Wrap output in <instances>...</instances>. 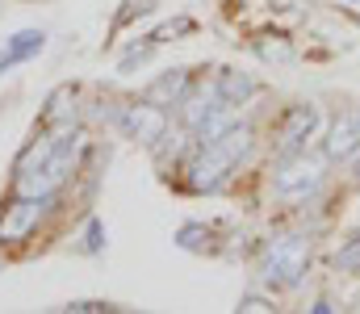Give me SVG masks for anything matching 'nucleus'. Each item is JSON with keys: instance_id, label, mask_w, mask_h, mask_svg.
<instances>
[{"instance_id": "7ed1b4c3", "label": "nucleus", "mask_w": 360, "mask_h": 314, "mask_svg": "<svg viewBox=\"0 0 360 314\" xmlns=\"http://www.w3.org/2000/svg\"><path fill=\"white\" fill-rule=\"evenodd\" d=\"M314 130H319V105H310V101L293 105L285 113V126H281V159L306 151V143L314 138Z\"/></svg>"}, {"instance_id": "1a4fd4ad", "label": "nucleus", "mask_w": 360, "mask_h": 314, "mask_svg": "<svg viewBox=\"0 0 360 314\" xmlns=\"http://www.w3.org/2000/svg\"><path fill=\"white\" fill-rule=\"evenodd\" d=\"M352 176H356V185H360V159H356V164H352Z\"/></svg>"}, {"instance_id": "20e7f679", "label": "nucleus", "mask_w": 360, "mask_h": 314, "mask_svg": "<svg viewBox=\"0 0 360 314\" xmlns=\"http://www.w3.org/2000/svg\"><path fill=\"white\" fill-rule=\"evenodd\" d=\"M360 151V113H344L335 117V126L327 130V143H323V155L331 164H344Z\"/></svg>"}, {"instance_id": "f257e3e1", "label": "nucleus", "mask_w": 360, "mask_h": 314, "mask_svg": "<svg viewBox=\"0 0 360 314\" xmlns=\"http://www.w3.org/2000/svg\"><path fill=\"white\" fill-rule=\"evenodd\" d=\"M306 264H310V239L297 235V230H289V235H276L264 247L260 277L272 289H297L302 277H306Z\"/></svg>"}, {"instance_id": "0eeeda50", "label": "nucleus", "mask_w": 360, "mask_h": 314, "mask_svg": "<svg viewBox=\"0 0 360 314\" xmlns=\"http://www.w3.org/2000/svg\"><path fill=\"white\" fill-rule=\"evenodd\" d=\"M218 93H222L226 105H243L256 93V80H252V76H239V72H222V76H218Z\"/></svg>"}, {"instance_id": "39448f33", "label": "nucleus", "mask_w": 360, "mask_h": 314, "mask_svg": "<svg viewBox=\"0 0 360 314\" xmlns=\"http://www.w3.org/2000/svg\"><path fill=\"white\" fill-rule=\"evenodd\" d=\"M42 46H46V34H42V30H21V34H13L8 46H0V76H4L8 67L25 63V59H34Z\"/></svg>"}, {"instance_id": "423d86ee", "label": "nucleus", "mask_w": 360, "mask_h": 314, "mask_svg": "<svg viewBox=\"0 0 360 314\" xmlns=\"http://www.w3.org/2000/svg\"><path fill=\"white\" fill-rule=\"evenodd\" d=\"M122 126L130 130V134H139V138H160L164 134V113L160 109H151V105H130L126 113H122Z\"/></svg>"}, {"instance_id": "6e6552de", "label": "nucleus", "mask_w": 360, "mask_h": 314, "mask_svg": "<svg viewBox=\"0 0 360 314\" xmlns=\"http://www.w3.org/2000/svg\"><path fill=\"white\" fill-rule=\"evenodd\" d=\"M335 268H344V273H360V235H348V243L335 251Z\"/></svg>"}, {"instance_id": "f03ea898", "label": "nucleus", "mask_w": 360, "mask_h": 314, "mask_svg": "<svg viewBox=\"0 0 360 314\" xmlns=\"http://www.w3.org/2000/svg\"><path fill=\"white\" fill-rule=\"evenodd\" d=\"M272 189H276L281 202H289V206H306V202H314L319 189H323V164L310 159L306 151L285 155V159H281V172L272 176Z\"/></svg>"}]
</instances>
